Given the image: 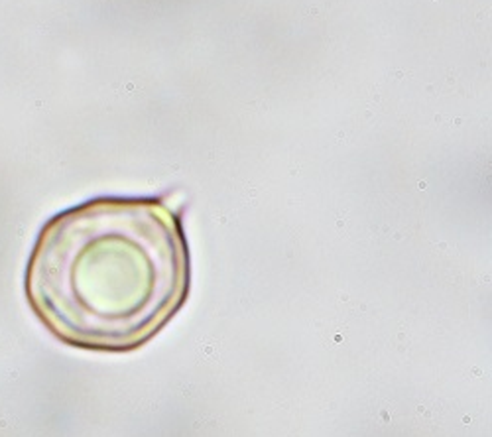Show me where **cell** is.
Listing matches in <instances>:
<instances>
[{"label":"cell","mask_w":492,"mask_h":437,"mask_svg":"<svg viewBox=\"0 0 492 437\" xmlns=\"http://www.w3.org/2000/svg\"><path fill=\"white\" fill-rule=\"evenodd\" d=\"M180 213L160 197H97L48 219L24 274L32 313L59 343L130 353L187 301Z\"/></svg>","instance_id":"1"}]
</instances>
